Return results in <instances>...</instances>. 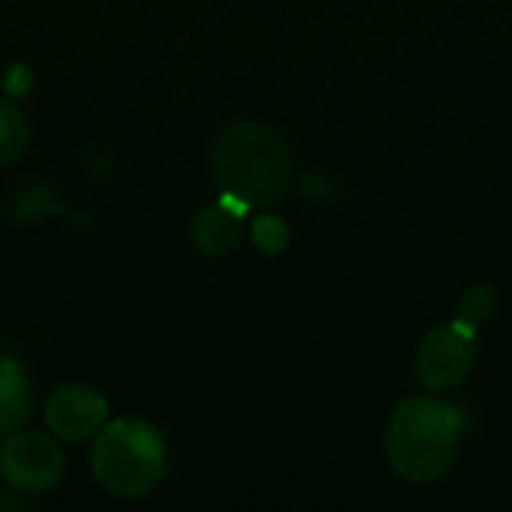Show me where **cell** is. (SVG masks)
<instances>
[{"mask_svg": "<svg viewBox=\"0 0 512 512\" xmlns=\"http://www.w3.org/2000/svg\"><path fill=\"white\" fill-rule=\"evenodd\" d=\"M219 198L246 210L282 201L294 180L291 150L276 129L258 120H240L216 135L210 156Z\"/></svg>", "mask_w": 512, "mask_h": 512, "instance_id": "obj_1", "label": "cell"}, {"mask_svg": "<svg viewBox=\"0 0 512 512\" xmlns=\"http://www.w3.org/2000/svg\"><path fill=\"white\" fill-rule=\"evenodd\" d=\"M465 417L450 402L435 396L405 399L387 426V459L390 468L408 483H435L441 480L462 447Z\"/></svg>", "mask_w": 512, "mask_h": 512, "instance_id": "obj_2", "label": "cell"}, {"mask_svg": "<svg viewBox=\"0 0 512 512\" xmlns=\"http://www.w3.org/2000/svg\"><path fill=\"white\" fill-rule=\"evenodd\" d=\"M93 477L120 498H141L156 489L168 471V450L162 432L135 417H120L96 432L90 453Z\"/></svg>", "mask_w": 512, "mask_h": 512, "instance_id": "obj_3", "label": "cell"}, {"mask_svg": "<svg viewBox=\"0 0 512 512\" xmlns=\"http://www.w3.org/2000/svg\"><path fill=\"white\" fill-rule=\"evenodd\" d=\"M477 360V327L456 318L447 327H435L417 351V378L429 390L459 387Z\"/></svg>", "mask_w": 512, "mask_h": 512, "instance_id": "obj_4", "label": "cell"}, {"mask_svg": "<svg viewBox=\"0 0 512 512\" xmlns=\"http://www.w3.org/2000/svg\"><path fill=\"white\" fill-rule=\"evenodd\" d=\"M66 468L63 450L42 432H12L0 447V474L15 492L39 495L60 483Z\"/></svg>", "mask_w": 512, "mask_h": 512, "instance_id": "obj_5", "label": "cell"}, {"mask_svg": "<svg viewBox=\"0 0 512 512\" xmlns=\"http://www.w3.org/2000/svg\"><path fill=\"white\" fill-rule=\"evenodd\" d=\"M45 423L60 441H90L108 423V402L87 384H63L45 402Z\"/></svg>", "mask_w": 512, "mask_h": 512, "instance_id": "obj_6", "label": "cell"}, {"mask_svg": "<svg viewBox=\"0 0 512 512\" xmlns=\"http://www.w3.org/2000/svg\"><path fill=\"white\" fill-rule=\"evenodd\" d=\"M246 207L219 198L207 207H201L189 225V240L201 255H228L243 240V219Z\"/></svg>", "mask_w": 512, "mask_h": 512, "instance_id": "obj_7", "label": "cell"}, {"mask_svg": "<svg viewBox=\"0 0 512 512\" xmlns=\"http://www.w3.org/2000/svg\"><path fill=\"white\" fill-rule=\"evenodd\" d=\"M33 408V384L15 357H0V435L18 432Z\"/></svg>", "mask_w": 512, "mask_h": 512, "instance_id": "obj_8", "label": "cell"}, {"mask_svg": "<svg viewBox=\"0 0 512 512\" xmlns=\"http://www.w3.org/2000/svg\"><path fill=\"white\" fill-rule=\"evenodd\" d=\"M27 144V120L18 111V105L0 99V168L18 159V153Z\"/></svg>", "mask_w": 512, "mask_h": 512, "instance_id": "obj_9", "label": "cell"}, {"mask_svg": "<svg viewBox=\"0 0 512 512\" xmlns=\"http://www.w3.org/2000/svg\"><path fill=\"white\" fill-rule=\"evenodd\" d=\"M60 198L48 189V186H30L27 192H21L15 198V216L18 219H27V222H39V219H48L60 210Z\"/></svg>", "mask_w": 512, "mask_h": 512, "instance_id": "obj_10", "label": "cell"}, {"mask_svg": "<svg viewBox=\"0 0 512 512\" xmlns=\"http://www.w3.org/2000/svg\"><path fill=\"white\" fill-rule=\"evenodd\" d=\"M252 240H255V246H258L261 252H267V255H279V252H285V249H288L291 231H288L285 219L264 213V216H258V219L252 222Z\"/></svg>", "mask_w": 512, "mask_h": 512, "instance_id": "obj_11", "label": "cell"}, {"mask_svg": "<svg viewBox=\"0 0 512 512\" xmlns=\"http://www.w3.org/2000/svg\"><path fill=\"white\" fill-rule=\"evenodd\" d=\"M492 315H495V288L492 285H474L471 291H465L462 306H459L462 321H468L471 327H483Z\"/></svg>", "mask_w": 512, "mask_h": 512, "instance_id": "obj_12", "label": "cell"}, {"mask_svg": "<svg viewBox=\"0 0 512 512\" xmlns=\"http://www.w3.org/2000/svg\"><path fill=\"white\" fill-rule=\"evenodd\" d=\"M27 90H30V69H27L24 63H18V66H12V75H9V81H6V93L21 96V93H27Z\"/></svg>", "mask_w": 512, "mask_h": 512, "instance_id": "obj_13", "label": "cell"}]
</instances>
